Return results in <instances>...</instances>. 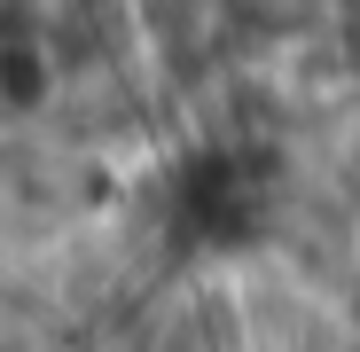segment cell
<instances>
[{
    "mask_svg": "<svg viewBox=\"0 0 360 352\" xmlns=\"http://www.w3.org/2000/svg\"><path fill=\"white\" fill-rule=\"evenodd\" d=\"M134 8H141V24L165 39V47H180V39H188L196 32V16H204V0H134Z\"/></svg>",
    "mask_w": 360,
    "mask_h": 352,
    "instance_id": "cell-1",
    "label": "cell"
}]
</instances>
